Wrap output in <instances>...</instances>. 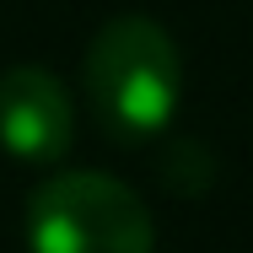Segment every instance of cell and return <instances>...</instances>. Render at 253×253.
Returning a JSON list of instances; mask_svg holds the SVG:
<instances>
[{"label": "cell", "instance_id": "6da1fadb", "mask_svg": "<svg viewBox=\"0 0 253 253\" xmlns=\"http://www.w3.org/2000/svg\"><path fill=\"white\" fill-rule=\"evenodd\" d=\"M81 81H86L97 124L119 146L156 140L167 129V119L178 113V97H183L178 38L146 11L108 16L97 27V38L86 43Z\"/></svg>", "mask_w": 253, "mask_h": 253}, {"label": "cell", "instance_id": "7a4b0ae2", "mask_svg": "<svg viewBox=\"0 0 253 253\" xmlns=\"http://www.w3.org/2000/svg\"><path fill=\"white\" fill-rule=\"evenodd\" d=\"M22 226L33 253H156L146 200L97 167H65L43 178L27 194Z\"/></svg>", "mask_w": 253, "mask_h": 253}, {"label": "cell", "instance_id": "3957f363", "mask_svg": "<svg viewBox=\"0 0 253 253\" xmlns=\"http://www.w3.org/2000/svg\"><path fill=\"white\" fill-rule=\"evenodd\" d=\"M76 135V108L49 65L0 70V146L16 162H59Z\"/></svg>", "mask_w": 253, "mask_h": 253}, {"label": "cell", "instance_id": "277c9868", "mask_svg": "<svg viewBox=\"0 0 253 253\" xmlns=\"http://www.w3.org/2000/svg\"><path fill=\"white\" fill-rule=\"evenodd\" d=\"M156 178H162V189H172V194H205L210 183H215V156L205 140L194 135H178V140H162V151H156Z\"/></svg>", "mask_w": 253, "mask_h": 253}]
</instances>
